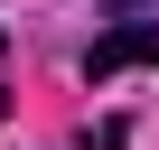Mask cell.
<instances>
[{
    "label": "cell",
    "instance_id": "2",
    "mask_svg": "<svg viewBox=\"0 0 159 150\" xmlns=\"http://www.w3.org/2000/svg\"><path fill=\"white\" fill-rule=\"evenodd\" d=\"M75 150H131V122H122V113H112V122H84Z\"/></svg>",
    "mask_w": 159,
    "mask_h": 150
},
{
    "label": "cell",
    "instance_id": "3",
    "mask_svg": "<svg viewBox=\"0 0 159 150\" xmlns=\"http://www.w3.org/2000/svg\"><path fill=\"white\" fill-rule=\"evenodd\" d=\"M0 113H10V94H0Z\"/></svg>",
    "mask_w": 159,
    "mask_h": 150
},
{
    "label": "cell",
    "instance_id": "1",
    "mask_svg": "<svg viewBox=\"0 0 159 150\" xmlns=\"http://www.w3.org/2000/svg\"><path fill=\"white\" fill-rule=\"evenodd\" d=\"M140 66H159V19H112L94 47H84V75H140Z\"/></svg>",
    "mask_w": 159,
    "mask_h": 150
}]
</instances>
